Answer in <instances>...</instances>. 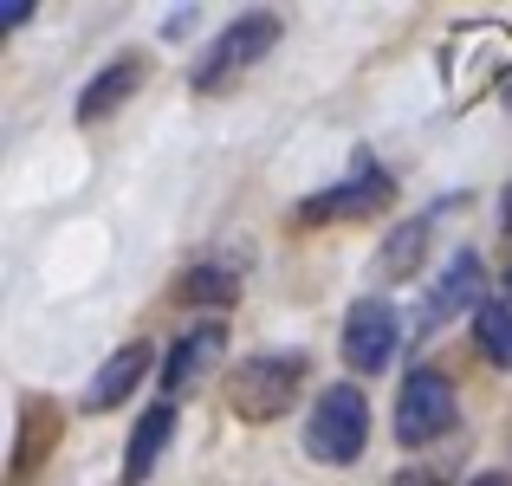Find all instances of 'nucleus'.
<instances>
[{"label": "nucleus", "mask_w": 512, "mask_h": 486, "mask_svg": "<svg viewBox=\"0 0 512 486\" xmlns=\"http://www.w3.org/2000/svg\"><path fill=\"white\" fill-rule=\"evenodd\" d=\"M480 286H487V273H480V260L474 253H461V260L448 266V279H441L435 292H428V312H422V331H435V324H448L461 305H474L480 299Z\"/></svg>", "instance_id": "nucleus-12"}, {"label": "nucleus", "mask_w": 512, "mask_h": 486, "mask_svg": "<svg viewBox=\"0 0 512 486\" xmlns=\"http://www.w3.org/2000/svg\"><path fill=\"white\" fill-rule=\"evenodd\" d=\"M137 85H143V59H117L111 72H98V78L85 85V98H78V117H85V124L111 117V111H117V104H124Z\"/></svg>", "instance_id": "nucleus-13"}, {"label": "nucleus", "mask_w": 512, "mask_h": 486, "mask_svg": "<svg viewBox=\"0 0 512 486\" xmlns=\"http://www.w3.org/2000/svg\"><path fill=\"white\" fill-rule=\"evenodd\" d=\"M506 286H512V273H506Z\"/></svg>", "instance_id": "nucleus-20"}, {"label": "nucleus", "mask_w": 512, "mask_h": 486, "mask_svg": "<svg viewBox=\"0 0 512 486\" xmlns=\"http://www.w3.org/2000/svg\"><path fill=\"white\" fill-rule=\"evenodd\" d=\"M299 389H305V357H253V363H234V376H227V402H234L240 422L292 415Z\"/></svg>", "instance_id": "nucleus-2"}, {"label": "nucleus", "mask_w": 512, "mask_h": 486, "mask_svg": "<svg viewBox=\"0 0 512 486\" xmlns=\"http://www.w3.org/2000/svg\"><path fill=\"white\" fill-rule=\"evenodd\" d=\"M422 253H428V221H402L396 234L383 240L376 266H383V279H409L415 266H422Z\"/></svg>", "instance_id": "nucleus-14"}, {"label": "nucleus", "mask_w": 512, "mask_h": 486, "mask_svg": "<svg viewBox=\"0 0 512 486\" xmlns=\"http://www.w3.org/2000/svg\"><path fill=\"white\" fill-rule=\"evenodd\" d=\"M143 370H150V344H124L111 363H104L98 376H91L85 389V409H117V402L130 396V389L143 383Z\"/></svg>", "instance_id": "nucleus-10"}, {"label": "nucleus", "mask_w": 512, "mask_h": 486, "mask_svg": "<svg viewBox=\"0 0 512 486\" xmlns=\"http://www.w3.org/2000/svg\"><path fill=\"white\" fill-rule=\"evenodd\" d=\"M46 448H59V409L33 396V402L20 409V441H13V486L33 480V467H39V454H46Z\"/></svg>", "instance_id": "nucleus-9"}, {"label": "nucleus", "mask_w": 512, "mask_h": 486, "mask_svg": "<svg viewBox=\"0 0 512 486\" xmlns=\"http://www.w3.org/2000/svg\"><path fill=\"white\" fill-rule=\"evenodd\" d=\"M506 65H512V33L493 26V20H480L441 52V85H448V98H474V91L487 85L493 72H506Z\"/></svg>", "instance_id": "nucleus-4"}, {"label": "nucleus", "mask_w": 512, "mask_h": 486, "mask_svg": "<svg viewBox=\"0 0 512 486\" xmlns=\"http://www.w3.org/2000/svg\"><path fill=\"white\" fill-rule=\"evenodd\" d=\"M221 350H227V331H221V324H195V331L169 350V363H163L169 396H182L188 383H201V370H208V363H221Z\"/></svg>", "instance_id": "nucleus-8"}, {"label": "nucleus", "mask_w": 512, "mask_h": 486, "mask_svg": "<svg viewBox=\"0 0 512 486\" xmlns=\"http://www.w3.org/2000/svg\"><path fill=\"white\" fill-rule=\"evenodd\" d=\"M169 435H175V409H169V402H156V409H150V415L137 422V435H130V448H124V480H130V486H143V480L156 474V461H163Z\"/></svg>", "instance_id": "nucleus-11"}, {"label": "nucleus", "mask_w": 512, "mask_h": 486, "mask_svg": "<svg viewBox=\"0 0 512 486\" xmlns=\"http://www.w3.org/2000/svg\"><path fill=\"white\" fill-rule=\"evenodd\" d=\"M389 201H396V182H389L383 169H370V162H363L344 188H325V195L305 201L299 221H350V214H376V208H389Z\"/></svg>", "instance_id": "nucleus-7"}, {"label": "nucleus", "mask_w": 512, "mask_h": 486, "mask_svg": "<svg viewBox=\"0 0 512 486\" xmlns=\"http://www.w3.org/2000/svg\"><path fill=\"white\" fill-rule=\"evenodd\" d=\"M182 299H208V305H227V299H234V279H227L221 266H195V273L182 279Z\"/></svg>", "instance_id": "nucleus-16"}, {"label": "nucleus", "mask_w": 512, "mask_h": 486, "mask_svg": "<svg viewBox=\"0 0 512 486\" xmlns=\"http://www.w3.org/2000/svg\"><path fill=\"white\" fill-rule=\"evenodd\" d=\"M506 111H512V78H506Z\"/></svg>", "instance_id": "nucleus-19"}, {"label": "nucleus", "mask_w": 512, "mask_h": 486, "mask_svg": "<svg viewBox=\"0 0 512 486\" xmlns=\"http://www.w3.org/2000/svg\"><path fill=\"white\" fill-rule=\"evenodd\" d=\"M370 441V402H363L357 383H331L325 396L312 402V422H305V454L325 467H344L363 454Z\"/></svg>", "instance_id": "nucleus-1"}, {"label": "nucleus", "mask_w": 512, "mask_h": 486, "mask_svg": "<svg viewBox=\"0 0 512 486\" xmlns=\"http://www.w3.org/2000/svg\"><path fill=\"white\" fill-rule=\"evenodd\" d=\"M500 227L512 234V188H506V208H500Z\"/></svg>", "instance_id": "nucleus-18"}, {"label": "nucleus", "mask_w": 512, "mask_h": 486, "mask_svg": "<svg viewBox=\"0 0 512 486\" xmlns=\"http://www.w3.org/2000/svg\"><path fill=\"white\" fill-rule=\"evenodd\" d=\"M467 486H512V474H480V480H467Z\"/></svg>", "instance_id": "nucleus-17"}, {"label": "nucleus", "mask_w": 512, "mask_h": 486, "mask_svg": "<svg viewBox=\"0 0 512 486\" xmlns=\"http://www.w3.org/2000/svg\"><path fill=\"white\" fill-rule=\"evenodd\" d=\"M396 357V305L383 299H357L344 318V363L350 370H383V363Z\"/></svg>", "instance_id": "nucleus-6"}, {"label": "nucleus", "mask_w": 512, "mask_h": 486, "mask_svg": "<svg viewBox=\"0 0 512 486\" xmlns=\"http://www.w3.org/2000/svg\"><path fill=\"white\" fill-rule=\"evenodd\" d=\"M448 428H454V383L435 370H415L396 396V441L402 448H428Z\"/></svg>", "instance_id": "nucleus-5"}, {"label": "nucleus", "mask_w": 512, "mask_h": 486, "mask_svg": "<svg viewBox=\"0 0 512 486\" xmlns=\"http://www.w3.org/2000/svg\"><path fill=\"white\" fill-rule=\"evenodd\" d=\"M273 46H279V13H240V20H227L221 33H214L208 59L195 65V91H227L247 65H260Z\"/></svg>", "instance_id": "nucleus-3"}, {"label": "nucleus", "mask_w": 512, "mask_h": 486, "mask_svg": "<svg viewBox=\"0 0 512 486\" xmlns=\"http://www.w3.org/2000/svg\"><path fill=\"white\" fill-rule=\"evenodd\" d=\"M474 344L487 363H500V370H512V312L506 305H480L474 318Z\"/></svg>", "instance_id": "nucleus-15"}]
</instances>
